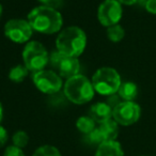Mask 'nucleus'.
Here are the masks:
<instances>
[{"label":"nucleus","mask_w":156,"mask_h":156,"mask_svg":"<svg viewBox=\"0 0 156 156\" xmlns=\"http://www.w3.org/2000/svg\"><path fill=\"white\" fill-rule=\"evenodd\" d=\"M85 140L87 143L91 145H100L101 143L104 142V138H103V135L102 133L100 132L98 127H96L95 129H93L91 133H89L88 135H85Z\"/></svg>","instance_id":"obj_19"},{"label":"nucleus","mask_w":156,"mask_h":156,"mask_svg":"<svg viewBox=\"0 0 156 156\" xmlns=\"http://www.w3.org/2000/svg\"><path fill=\"white\" fill-rule=\"evenodd\" d=\"M123 15L122 5L117 0H104L98 9V20L102 26L108 27L120 23Z\"/></svg>","instance_id":"obj_9"},{"label":"nucleus","mask_w":156,"mask_h":156,"mask_svg":"<svg viewBox=\"0 0 156 156\" xmlns=\"http://www.w3.org/2000/svg\"><path fill=\"white\" fill-rule=\"evenodd\" d=\"M37 1L41 3V5H45L56 10H59L64 3V0H37Z\"/></svg>","instance_id":"obj_22"},{"label":"nucleus","mask_w":156,"mask_h":156,"mask_svg":"<svg viewBox=\"0 0 156 156\" xmlns=\"http://www.w3.org/2000/svg\"><path fill=\"white\" fill-rule=\"evenodd\" d=\"M3 156H26L23 152V149L15 147V145H10L5 150Z\"/></svg>","instance_id":"obj_23"},{"label":"nucleus","mask_w":156,"mask_h":156,"mask_svg":"<svg viewBox=\"0 0 156 156\" xmlns=\"http://www.w3.org/2000/svg\"><path fill=\"white\" fill-rule=\"evenodd\" d=\"M87 47V34L77 26H69L59 32L56 39V49L67 57L78 58Z\"/></svg>","instance_id":"obj_2"},{"label":"nucleus","mask_w":156,"mask_h":156,"mask_svg":"<svg viewBox=\"0 0 156 156\" xmlns=\"http://www.w3.org/2000/svg\"><path fill=\"white\" fill-rule=\"evenodd\" d=\"M2 12H3V8H2V5L0 3V17H1V15H2Z\"/></svg>","instance_id":"obj_28"},{"label":"nucleus","mask_w":156,"mask_h":156,"mask_svg":"<svg viewBox=\"0 0 156 156\" xmlns=\"http://www.w3.org/2000/svg\"><path fill=\"white\" fill-rule=\"evenodd\" d=\"M117 1L124 5H135V3L138 2L139 0H117Z\"/></svg>","instance_id":"obj_26"},{"label":"nucleus","mask_w":156,"mask_h":156,"mask_svg":"<svg viewBox=\"0 0 156 156\" xmlns=\"http://www.w3.org/2000/svg\"><path fill=\"white\" fill-rule=\"evenodd\" d=\"M94 156H124V152L121 143L117 140H110L101 143Z\"/></svg>","instance_id":"obj_12"},{"label":"nucleus","mask_w":156,"mask_h":156,"mask_svg":"<svg viewBox=\"0 0 156 156\" xmlns=\"http://www.w3.org/2000/svg\"><path fill=\"white\" fill-rule=\"evenodd\" d=\"M76 127L83 135H88L96 128V122L90 115H83L76 121Z\"/></svg>","instance_id":"obj_15"},{"label":"nucleus","mask_w":156,"mask_h":156,"mask_svg":"<svg viewBox=\"0 0 156 156\" xmlns=\"http://www.w3.org/2000/svg\"><path fill=\"white\" fill-rule=\"evenodd\" d=\"M79 71H80V62L78 58H75V57L64 56L58 67L59 75L62 78H65L66 80L78 75Z\"/></svg>","instance_id":"obj_10"},{"label":"nucleus","mask_w":156,"mask_h":156,"mask_svg":"<svg viewBox=\"0 0 156 156\" xmlns=\"http://www.w3.org/2000/svg\"><path fill=\"white\" fill-rule=\"evenodd\" d=\"M63 57H64V55L61 54L59 50L55 49L54 51L50 52L49 55V63L51 64L52 67H55L56 69H58L59 65H60L61 61H62Z\"/></svg>","instance_id":"obj_21"},{"label":"nucleus","mask_w":156,"mask_h":156,"mask_svg":"<svg viewBox=\"0 0 156 156\" xmlns=\"http://www.w3.org/2000/svg\"><path fill=\"white\" fill-rule=\"evenodd\" d=\"M63 92L67 100L76 105H83L91 102L95 94L91 80L81 74L65 80Z\"/></svg>","instance_id":"obj_3"},{"label":"nucleus","mask_w":156,"mask_h":156,"mask_svg":"<svg viewBox=\"0 0 156 156\" xmlns=\"http://www.w3.org/2000/svg\"><path fill=\"white\" fill-rule=\"evenodd\" d=\"M144 1V9L149 13L156 14V0H143Z\"/></svg>","instance_id":"obj_24"},{"label":"nucleus","mask_w":156,"mask_h":156,"mask_svg":"<svg viewBox=\"0 0 156 156\" xmlns=\"http://www.w3.org/2000/svg\"><path fill=\"white\" fill-rule=\"evenodd\" d=\"M32 156H62L58 149L54 145L45 144L37 147Z\"/></svg>","instance_id":"obj_18"},{"label":"nucleus","mask_w":156,"mask_h":156,"mask_svg":"<svg viewBox=\"0 0 156 156\" xmlns=\"http://www.w3.org/2000/svg\"><path fill=\"white\" fill-rule=\"evenodd\" d=\"M112 110L113 109L107 103L98 102L90 107L89 115L96 123L101 124L103 122L112 119Z\"/></svg>","instance_id":"obj_11"},{"label":"nucleus","mask_w":156,"mask_h":156,"mask_svg":"<svg viewBox=\"0 0 156 156\" xmlns=\"http://www.w3.org/2000/svg\"><path fill=\"white\" fill-rule=\"evenodd\" d=\"M29 69L25 66V64H17L13 66L9 72V78L10 80L16 83H20L25 80V78L28 76Z\"/></svg>","instance_id":"obj_16"},{"label":"nucleus","mask_w":156,"mask_h":156,"mask_svg":"<svg viewBox=\"0 0 156 156\" xmlns=\"http://www.w3.org/2000/svg\"><path fill=\"white\" fill-rule=\"evenodd\" d=\"M140 115L141 108L135 102L122 101L112 110V119L119 125L123 126H129L135 124L140 119Z\"/></svg>","instance_id":"obj_8"},{"label":"nucleus","mask_w":156,"mask_h":156,"mask_svg":"<svg viewBox=\"0 0 156 156\" xmlns=\"http://www.w3.org/2000/svg\"><path fill=\"white\" fill-rule=\"evenodd\" d=\"M7 141H8V132L3 126L0 125V147H3L7 143Z\"/></svg>","instance_id":"obj_25"},{"label":"nucleus","mask_w":156,"mask_h":156,"mask_svg":"<svg viewBox=\"0 0 156 156\" xmlns=\"http://www.w3.org/2000/svg\"><path fill=\"white\" fill-rule=\"evenodd\" d=\"M12 141H13V145L20 147V149H23V147H25L28 144L29 136L24 130H18V132H16L15 134L13 135Z\"/></svg>","instance_id":"obj_20"},{"label":"nucleus","mask_w":156,"mask_h":156,"mask_svg":"<svg viewBox=\"0 0 156 156\" xmlns=\"http://www.w3.org/2000/svg\"><path fill=\"white\" fill-rule=\"evenodd\" d=\"M32 80L40 92L44 94H55L63 87L62 77L51 69H42L32 73Z\"/></svg>","instance_id":"obj_7"},{"label":"nucleus","mask_w":156,"mask_h":156,"mask_svg":"<svg viewBox=\"0 0 156 156\" xmlns=\"http://www.w3.org/2000/svg\"><path fill=\"white\" fill-rule=\"evenodd\" d=\"M22 56L25 66L32 73L45 69L49 63V52L37 41H30L25 44Z\"/></svg>","instance_id":"obj_5"},{"label":"nucleus","mask_w":156,"mask_h":156,"mask_svg":"<svg viewBox=\"0 0 156 156\" xmlns=\"http://www.w3.org/2000/svg\"><path fill=\"white\" fill-rule=\"evenodd\" d=\"M27 20L32 27L33 31L43 34L60 32L63 26V18L59 10L45 5H39L31 10L28 13Z\"/></svg>","instance_id":"obj_1"},{"label":"nucleus","mask_w":156,"mask_h":156,"mask_svg":"<svg viewBox=\"0 0 156 156\" xmlns=\"http://www.w3.org/2000/svg\"><path fill=\"white\" fill-rule=\"evenodd\" d=\"M98 127L100 132L102 133L105 141L115 140L119 136V124L113 119H110L108 121H105L103 123L98 124Z\"/></svg>","instance_id":"obj_13"},{"label":"nucleus","mask_w":156,"mask_h":156,"mask_svg":"<svg viewBox=\"0 0 156 156\" xmlns=\"http://www.w3.org/2000/svg\"><path fill=\"white\" fill-rule=\"evenodd\" d=\"M2 119H3V106L1 104V102H0V122L2 121Z\"/></svg>","instance_id":"obj_27"},{"label":"nucleus","mask_w":156,"mask_h":156,"mask_svg":"<svg viewBox=\"0 0 156 156\" xmlns=\"http://www.w3.org/2000/svg\"><path fill=\"white\" fill-rule=\"evenodd\" d=\"M3 33L5 37L15 44H27L31 41L33 29L27 20L12 18L5 25Z\"/></svg>","instance_id":"obj_6"},{"label":"nucleus","mask_w":156,"mask_h":156,"mask_svg":"<svg viewBox=\"0 0 156 156\" xmlns=\"http://www.w3.org/2000/svg\"><path fill=\"white\" fill-rule=\"evenodd\" d=\"M94 91L100 95L110 96L118 93L122 83L121 76L113 67L104 66L96 69L91 79Z\"/></svg>","instance_id":"obj_4"},{"label":"nucleus","mask_w":156,"mask_h":156,"mask_svg":"<svg viewBox=\"0 0 156 156\" xmlns=\"http://www.w3.org/2000/svg\"><path fill=\"white\" fill-rule=\"evenodd\" d=\"M125 37V30L121 25L117 24L107 28V37L112 43H119Z\"/></svg>","instance_id":"obj_17"},{"label":"nucleus","mask_w":156,"mask_h":156,"mask_svg":"<svg viewBox=\"0 0 156 156\" xmlns=\"http://www.w3.org/2000/svg\"><path fill=\"white\" fill-rule=\"evenodd\" d=\"M137 94H138L137 85L132 81L122 83L118 91V95L124 102H134V100L137 98Z\"/></svg>","instance_id":"obj_14"}]
</instances>
